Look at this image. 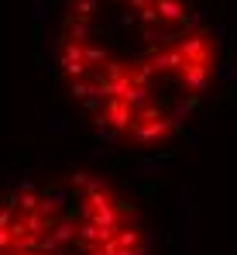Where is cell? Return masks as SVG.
Masks as SVG:
<instances>
[{"label":"cell","mask_w":237,"mask_h":255,"mask_svg":"<svg viewBox=\"0 0 237 255\" xmlns=\"http://www.w3.org/2000/svg\"><path fill=\"white\" fill-rule=\"evenodd\" d=\"M41 62L69 121L134 159L182 152L227 90V45L203 0H48Z\"/></svg>","instance_id":"6da1fadb"},{"label":"cell","mask_w":237,"mask_h":255,"mask_svg":"<svg viewBox=\"0 0 237 255\" xmlns=\"http://www.w3.org/2000/svg\"><path fill=\"white\" fill-rule=\"evenodd\" d=\"M0 255H155L141 197L86 162L0 179Z\"/></svg>","instance_id":"7a4b0ae2"}]
</instances>
